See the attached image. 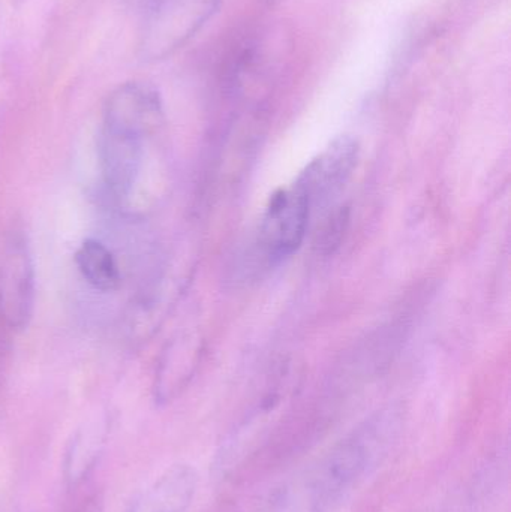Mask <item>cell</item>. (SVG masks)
Here are the masks:
<instances>
[{"mask_svg": "<svg viewBox=\"0 0 511 512\" xmlns=\"http://www.w3.org/2000/svg\"><path fill=\"white\" fill-rule=\"evenodd\" d=\"M311 195L297 177L290 188L272 195L261 219L258 249L269 264H278L302 246L311 219Z\"/></svg>", "mask_w": 511, "mask_h": 512, "instance_id": "7a4b0ae2", "label": "cell"}, {"mask_svg": "<svg viewBox=\"0 0 511 512\" xmlns=\"http://www.w3.org/2000/svg\"><path fill=\"white\" fill-rule=\"evenodd\" d=\"M164 119L159 93L146 83L122 84L105 102L102 126L147 138L158 131Z\"/></svg>", "mask_w": 511, "mask_h": 512, "instance_id": "5b68a950", "label": "cell"}, {"mask_svg": "<svg viewBox=\"0 0 511 512\" xmlns=\"http://www.w3.org/2000/svg\"><path fill=\"white\" fill-rule=\"evenodd\" d=\"M75 264L83 279L96 291H116L122 282L116 258L99 240H84L75 254Z\"/></svg>", "mask_w": 511, "mask_h": 512, "instance_id": "30bf717a", "label": "cell"}, {"mask_svg": "<svg viewBox=\"0 0 511 512\" xmlns=\"http://www.w3.org/2000/svg\"><path fill=\"white\" fill-rule=\"evenodd\" d=\"M393 412L369 418L303 478L282 490L288 512H335L354 489L383 462L396 435L398 420Z\"/></svg>", "mask_w": 511, "mask_h": 512, "instance_id": "6da1fadb", "label": "cell"}, {"mask_svg": "<svg viewBox=\"0 0 511 512\" xmlns=\"http://www.w3.org/2000/svg\"><path fill=\"white\" fill-rule=\"evenodd\" d=\"M77 512H105L104 501L99 496H93V498L84 501Z\"/></svg>", "mask_w": 511, "mask_h": 512, "instance_id": "8fae6325", "label": "cell"}, {"mask_svg": "<svg viewBox=\"0 0 511 512\" xmlns=\"http://www.w3.org/2000/svg\"><path fill=\"white\" fill-rule=\"evenodd\" d=\"M146 140L101 126L98 140L99 167L108 191L119 200L128 198L140 179Z\"/></svg>", "mask_w": 511, "mask_h": 512, "instance_id": "8992f818", "label": "cell"}, {"mask_svg": "<svg viewBox=\"0 0 511 512\" xmlns=\"http://www.w3.org/2000/svg\"><path fill=\"white\" fill-rule=\"evenodd\" d=\"M219 0H159L144 33L149 59H162L185 44L213 14Z\"/></svg>", "mask_w": 511, "mask_h": 512, "instance_id": "277c9868", "label": "cell"}, {"mask_svg": "<svg viewBox=\"0 0 511 512\" xmlns=\"http://www.w3.org/2000/svg\"><path fill=\"white\" fill-rule=\"evenodd\" d=\"M35 264L26 237L14 231L0 256V321L9 330L29 327L35 310Z\"/></svg>", "mask_w": 511, "mask_h": 512, "instance_id": "3957f363", "label": "cell"}, {"mask_svg": "<svg viewBox=\"0 0 511 512\" xmlns=\"http://www.w3.org/2000/svg\"><path fill=\"white\" fill-rule=\"evenodd\" d=\"M107 433L104 423H93L72 435L63 456V477L69 487L80 486L92 474L104 453Z\"/></svg>", "mask_w": 511, "mask_h": 512, "instance_id": "9c48e42d", "label": "cell"}, {"mask_svg": "<svg viewBox=\"0 0 511 512\" xmlns=\"http://www.w3.org/2000/svg\"><path fill=\"white\" fill-rule=\"evenodd\" d=\"M197 484V472L192 466H171L129 512H186L197 492Z\"/></svg>", "mask_w": 511, "mask_h": 512, "instance_id": "ba28073f", "label": "cell"}, {"mask_svg": "<svg viewBox=\"0 0 511 512\" xmlns=\"http://www.w3.org/2000/svg\"><path fill=\"white\" fill-rule=\"evenodd\" d=\"M359 161V144L344 135L336 138L315 161L306 167L299 179L308 189L312 204L326 203L342 191Z\"/></svg>", "mask_w": 511, "mask_h": 512, "instance_id": "52a82bcc", "label": "cell"}]
</instances>
